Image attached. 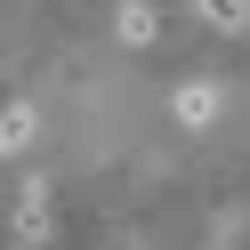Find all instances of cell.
<instances>
[{"label":"cell","mask_w":250,"mask_h":250,"mask_svg":"<svg viewBox=\"0 0 250 250\" xmlns=\"http://www.w3.org/2000/svg\"><path fill=\"white\" fill-rule=\"evenodd\" d=\"M210 33H250V0H194Z\"/></svg>","instance_id":"obj_2"},{"label":"cell","mask_w":250,"mask_h":250,"mask_svg":"<svg viewBox=\"0 0 250 250\" xmlns=\"http://www.w3.org/2000/svg\"><path fill=\"white\" fill-rule=\"evenodd\" d=\"M113 33H121V41H129V49H146V41H153V33H162V17H153L146 0H129V8H121V17H113Z\"/></svg>","instance_id":"obj_3"},{"label":"cell","mask_w":250,"mask_h":250,"mask_svg":"<svg viewBox=\"0 0 250 250\" xmlns=\"http://www.w3.org/2000/svg\"><path fill=\"white\" fill-rule=\"evenodd\" d=\"M49 242V186H24L17 202V250H41Z\"/></svg>","instance_id":"obj_1"},{"label":"cell","mask_w":250,"mask_h":250,"mask_svg":"<svg viewBox=\"0 0 250 250\" xmlns=\"http://www.w3.org/2000/svg\"><path fill=\"white\" fill-rule=\"evenodd\" d=\"M218 113V89H202V81H186L178 89V121H186V129H202V121H210Z\"/></svg>","instance_id":"obj_4"},{"label":"cell","mask_w":250,"mask_h":250,"mask_svg":"<svg viewBox=\"0 0 250 250\" xmlns=\"http://www.w3.org/2000/svg\"><path fill=\"white\" fill-rule=\"evenodd\" d=\"M0 146H8V153H24V146H33V105H8V121H0Z\"/></svg>","instance_id":"obj_5"}]
</instances>
